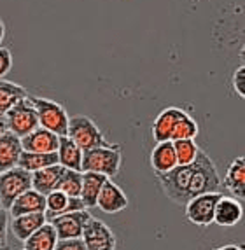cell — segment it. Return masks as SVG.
Here are the masks:
<instances>
[{"label":"cell","mask_w":245,"mask_h":250,"mask_svg":"<svg viewBox=\"0 0 245 250\" xmlns=\"http://www.w3.org/2000/svg\"><path fill=\"white\" fill-rule=\"evenodd\" d=\"M0 250H11V247H5V249H0Z\"/></svg>","instance_id":"obj_35"},{"label":"cell","mask_w":245,"mask_h":250,"mask_svg":"<svg viewBox=\"0 0 245 250\" xmlns=\"http://www.w3.org/2000/svg\"><path fill=\"white\" fill-rule=\"evenodd\" d=\"M63 170L65 168L62 165H51V167L41 168V170L33 171L32 173V189H35L41 194H49L51 191L58 189L60 179L63 175Z\"/></svg>","instance_id":"obj_18"},{"label":"cell","mask_w":245,"mask_h":250,"mask_svg":"<svg viewBox=\"0 0 245 250\" xmlns=\"http://www.w3.org/2000/svg\"><path fill=\"white\" fill-rule=\"evenodd\" d=\"M174 150L177 165H187V163L195 161L200 147L196 140H174Z\"/></svg>","instance_id":"obj_27"},{"label":"cell","mask_w":245,"mask_h":250,"mask_svg":"<svg viewBox=\"0 0 245 250\" xmlns=\"http://www.w3.org/2000/svg\"><path fill=\"white\" fill-rule=\"evenodd\" d=\"M216 250H217V249H216Z\"/></svg>","instance_id":"obj_37"},{"label":"cell","mask_w":245,"mask_h":250,"mask_svg":"<svg viewBox=\"0 0 245 250\" xmlns=\"http://www.w3.org/2000/svg\"><path fill=\"white\" fill-rule=\"evenodd\" d=\"M200 133V126L198 123L193 119V116L189 112H186L180 117L177 125L174 126V131H172L170 140H196Z\"/></svg>","instance_id":"obj_25"},{"label":"cell","mask_w":245,"mask_h":250,"mask_svg":"<svg viewBox=\"0 0 245 250\" xmlns=\"http://www.w3.org/2000/svg\"><path fill=\"white\" fill-rule=\"evenodd\" d=\"M54 250H86L81 238H72V240H58Z\"/></svg>","instance_id":"obj_31"},{"label":"cell","mask_w":245,"mask_h":250,"mask_svg":"<svg viewBox=\"0 0 245 250\" xmlns=\"http://www.w3.org/2000/svg\"><path fill=\"white\" fill-rule=\"evenodd\" d=\"M184 114H186V110H184V108H179V107L163 108L161 112L154 117L153 126H151V135H153L154 142L158 144V142H166V140H170L174 126L177 125V121H179Z\"/></svg>","instance_id":"obj_10"},{"label":"cell","mask_w":245,"mask_h":250,"mask_svg":"<svg viewBox=\"0 0 245 250\" xmlns=\"http://www.w3.org/2000/svg\"><path fill=\"white\" fill-rule=\"evenodd\" d=\"M21 152H23V147H21L20 137L11 133L9 129L0 135V173L18 167Z\"/></svg>","instance_id":"obj_17"},{"label":"cell","mask_w":245,"mask_h":250,"mask_svg":"<svg viewBox=\"0 0 245 250\" xmlns=\"http://www.w3.org/2000/svg\"><path fill=\"white\" fill-rule=\"evenodd\" d=\"M128 205L130 200L125 194V191L111 179L105 180L102 189H100L98 198H96V207L104 213H119L128 208Z\"/></svg>","instance_id":"obj_9"},{"label":"cell","mask_w":245,"mask_h":250,"mask_svg":"<svg viewBox=\"0 0 245 250\" xmlns=\"http://www.w3.org/2000/svg\"><path fill=\"white\" fill-rule=\"evenodd\" d=\"M223 196L219 191L217 192H205L195 196L184 205V213H186L187 222H191L200 228H208L214 224V210H216L217 200Z\"/></svg>","instance_id":"obj_6"},{"label":"cell","mask_w":245,"mask_h":250,"mask_svg":"<svg viewBox=\"0 0 245 250\" xmlns=\"http://www.w3.org/2000/svg\"><path fill=\"white\" fill-rule=\"evenodd\" d=\"M217 250H244V247L242 245H224V247H221V249Z\"/></svg>","instance_id":"obj_33"},{"label":"cell","mask_w":245,"mask_h":250,"mask_svg":"<svg viewBox=\"0 0 245 250\" xmlns=\"http://www.w3.org/2000/svg\"><path fill=\"white\" fill-rule=\"evenodd\" d=\"M89 217H91V213L88 212V208H84L56 215L47 222L54 228L58 240H72V238H81Z\"/></svg>","instance_id":"obj_8"},{"label":"cell","mask_w":245,"mask_h":250,"mask_svg":"<svg viewBox=\"0 0 245 250\" xmlns=\"http://www.w3.org/2000/svg\"><path fill=\"white\" fill-rule=\"evenodd\" d=\"M83 200L74 196H67L65 192H62L60 189H54L49 194H46V219H53L56 215H62L67 212H75V210H84Z\"/></svg>","instance_id":"obj_14"},{"label":"cell","mask_w":245,"mask_h":250,"mask_svg":"<svg viewBox=\"0 0 245 250\" xmlns=\"http://www.w3.org/2000/svg\"><path fill=\"white\" fill-rule=\"evenodd\" d=\"M81 188H83V171L79 170H70V168H65L63 170V175L60 179L58 189L62 192H65L67 196H81Z\"/></svg>","instance_id":"obj_26"},{"label":"cell","mask_w":245,"mask_h":250,"mask_svg":"<svg viewBox=\"0 0 245 250\" xmlns=\"http://www.w3.org/2000/svg\"><path fill=\"white\" fill-rule=\"evenodd\" d=\"M244 217V207L242 201L231 196H221L216 203L214 210V222L223 228H233L242 221Z\"/></svg>","instance_id":"obj_13"},{"label":"cell","mask_w":245,"mask_h":250,"mask_svg":"<svg viewBox=\"0 0 245 250\" xmlns=\"http://www.w3.org/2000/svg\"><path fill=\"white\" fill-rule=\"evenodd\" d=\"M56 242H58L56 231L49 222H46L23 242V250H54Z\"/></svg>","instance_id":"obj_22"},{"label":"cell","mask_w":245,"mask_h":250,"mask_svg":"<svg viewBox=\"0 0 245 250\" xmlns=\"http://www.w3.org/2000/svg\"><path fill=\"white\" fill-rule=\"evenodd\" d=\"M4 39H5V23H4V20L0 18V44H2Z\"/></svg>","instance_id":"obj_32"},{"label":"cell","mask_w":245,"mask_h":250,"mask_svg":"<svg viewBox=\"0 0 245 250\" xmlns=\"http://www.w3.org/2000/svg\"><path fill=\"white\" fill-rule=\"evenodd\" d=\"M26 95H28V91L21 84L0 79V116H4L18 102L25 100Z\"/></svg>","instance_id":"obj_23"},{"label":"cell","mask_w":245,"mask_h":250,"mask_svg":"<svg viewBox=\"0 0 245 250\" xmlns=\"http://www.w3.org/2000/svg\"><path fill=\"white\" fill-rule=\"evenodd\" d=\"M26 100L33 105L35 112L39 117V126L49 129L53 133H56L58 137H65L67 129H68V114L63 108V105H60L58 102L47 100L42 96H33L28 93Z\"/></svg>","instance_id":"obj_2"},{"label":"cell","mask_w":245,"mask_h":250,"mask_svg":"<svg viewBox=\"0 0 245 250\" xmlns=\"http://www.w3.org/2000/svg\"><path fill=\"white\" fill-rule=\"evenodd\" d=\"M28 96V95H26ZM5 125L11 133H14L16 137L23 138L25 135L32 133L33 129L39 128V117L33 105L28 100L18 102L14 107H11L7 112L4 114Z\"/></svg>","instance_id":"obj_5"},{"label":"cell","mask_w":245,"mask_h":250,"mask_svg":"<svg viewBox=\"0 0 245 250\" xmlns=\"http://www.w3.org/2000/svg\"><path fill=\"white\" fill-rule=\"evenodd\" d=\"M9 212L0 208V249L9 247Z\"/></svg>","instance_id":"obj_28"},{"label":"cell","mask_w":245,"mask_h":250,"mask_svg":"<svg viewBox=\"0 0 245 250\" xmlns=\"http://www.w3.org/2000/svg\"><path fill=\"white\" fill-rule=\"evenodd\" d=\"M67 137L74 140L81 150H89L95 147L107 146L105 135L102 133V129L96 126V123L91 117L88 116H74L68 119V129H67Z\"/></svg>","instance_id":"obj_3"},{"label":"cell","mask_w":245,"mask_h":250,"mask_svg":"<svg viewBox=\"0 0 245 250\" xmlns=\"http://www.w3.org/2000/svg\"><path fill=\"white\" fill-rule=\"evenodd\" d=\"M13 68V54L7 47H0V79Z\"/></svg>","instance_id":"obj_30"},{"label":"cell","mask_w":245,"mask_h":250,"mask_svg":"<svg viewBox=\"0 0 245 250\" xmlns=\"http://www.w3.org/2000/svg\"><path fill=\"white\" fill-rule=\"evenodd\" d=\"M81 240L86 250H116L117 247V238L114 231L109 228V224L93 215L84 226Z\"/></svg>","instance_id":"obj_7"},{"label":"cell","mask_w":245,"mask_h":250,"mask_svg":"<svg viewBox=\"0 0 245 250\" xmlns=\"http://www.w3.org/2000/svg\"><path fill=\"white\" fill-rule=\"evenodd\" d=\"M107 177L95 171H83V188H81V200L86 208H95L96 198L100 194V189L104 186Z\"/></svg>","instance_id":"obj_21"},{"label":"cell","mask_w":245,"mask_h":250,"mask_svg":"<svg viewBox=\"0 0 245 250\" xmlns=\"http://www.w3.org/2000/svg\"><path fill=\"white\" fill-rule=\"evenodd\" d=\"M221 186L231 194V198L238 201L245 200V161L244 156H238L229 163L224 179L221 180Z\"/></svg>","instance_id":"obj_11"},{"label":"cell","mask_w":245,"mask_h":250,"mask_svg":"<svg viewBox=\"0 0 245 250\" xmlns=\"http://www.w3.org/2000/svg\"><path fill=\"white\" fill-rule=\"evenodd\" d=\"M56 163H58L56 152H28V150H23L20 159H18V167L33 173V171L56 165Z\"/></svg>","instance_id":"obj_24"},{"label":"cell","mask_w":245,"mask_h":250,"mask_svg":"<svg viewBox=\"0 0 245 250\" xmlns=\"http://www.w3.org/2000/svg\"><path fill=\"white\" fill-rule=\"evenodd\" d=\"M233 89L237 93L240 98L245 96V67H238L233 74Z\"/></svg>","instance_id":"obj_29"},{"label":"cell","mask_w":245,"mask_h":250,"mask_svg":"<svg viewBox=\"0 0 245 250\" xmlns=\"http://www.w3.org/2000/svg\"><path fill=\"white\" fill-rule=\"evenodd\" d=\"M7 131V125H5V117L4 116H0V135L5 133Z\"/></svg>","instance_id":"obj_34"},{"label":"cell","mask_w":245,"mask_h":250,"mask_svg":"<svg viewBox=\"0 0 245 250\" xmlns=\"http://www.w3.org/2000/svg\"><path fill=\"white\" fill-rule=\"evenodd\" d=\"M46 213L44 212H35V213H25V215H18L11 217V222H9V228H11V233L16 238L18 242H25L30 234H33L39 228L46 224Z\"/></svg>","instance_id":"obj_15"},{"label":"cell","mask_w":245,"mask_h":250,"mask_svg":"<svg viewBox=\"0 0 245 250\" xmlns=\"http://www.w3.org/2000/svg\"><path fill=\"white\" fill-rule=\"evenodd\" d=\"M0 208H2V207H0Z\"/></svg>","instance_id":"obj_36"},{"label":"cell","mask_w":245,"mask_h":250,"mask_svg":"<svg viewBox=\"0 0 245 250\" xmlns=\"http://www.w3.org/2000/svg\"><path fill=\"white\" fill-rule=\"evenodd\" d=\"M32 188V173L20 167H14L0 173V207L9 210L13 201L21 192Z\"/></svg>","instance_id":"obj_4"},{"label":"cell","mask_w":245,"mask_h":250,"mask_svg":"<svg viewBox=\"0 0 245 250\" xmlns=\"http://www.w3.org/2000/svg\"><path fill=\"white\" fill-rule=\"evenodd\" d=\"M151 168L154 170V175L158 173H165V171L172 170L177 167V158H175L174 142L166 140V142H158L151 150Z\"/></svg>","instance_id":"obj_19"},{"label":"cell","mask_w":245,"mask_h":250,"mask_svg":"<svg viewBox=\"0 0 245 250\" xmlns=\"http://www.w3.org/2000/svg\"><path fill=\"white\" fill-rule=\"evenodd\" d=\"M121 167H123V149L117 144H107L83 152L81 171H95L105 175L107 179H112L121 171Z\"/></svg>","instance_id":"obj_1"},{"label":"cell","mask_w":245,"mask_h":250,"mask_svg":"<svg viewBox=\"0 0 245 250\" xmlns=\"http://www.w3.org/2000/svg\"><path fill=\"white\" fill-rule=\"evenodd\" d=\"M7 212L11 217L25 215V213H35V212H46V196L30 188L25 192H21L20 196L13 201V205L9 207Z\"/></svg>","instance_id":"obj_16"},{"label":"cell","mask_w":245,"mask_h":250,"mask_svg":"<svg viewBox=\"0 0 245 250\" xmlns=\"http://www.w3.org/2000/svg\"><path fill=\"white\" fill-rule=\"evenodd\" d=\"M58 165L63 168H70V170H79L81 171V161H83V150L74 140L67 137H60L58 140Z\"/></svg>","instance_id":"obj_20"},{"label":"cell","mask_w":245,"mask_h":250,"mask_svg":"<svg viewBox=\"0 0 245 250\" xmlns=\"http://www.w3.org/2000/svg\"><path fill=\"white\" fill-rule=\"evenodd\" d=\"M58 140L60 137L56 133L39 126V128L33 129L32 133L21 138V147H23V150H28V152H56Z\"/></svg>","instance_id":"obj_12"}]
</instances>
